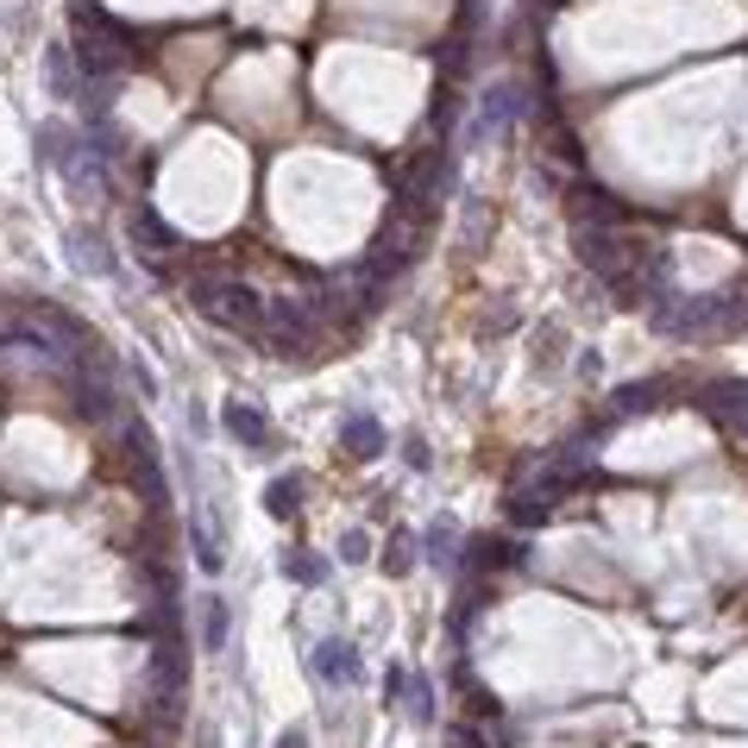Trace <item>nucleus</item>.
I'll use <instances>...</instances> for the list:
<instances>
[{"mask_svg": "<svg viewBox=\"0 0 748 748\" xmlns=\"http://www.w3.org/2000/svg\"><path fill=\"white\" fill-rule=\"evenodd\" d=\"M189 302H196L201 322L226 327V334H265V322H271V302L258 296L246 277H226V271H196L189 277Z\"/></svg>", "mask_w": 748, "mask_h": 748, "instance_id": "1", "label": "nucleus"}, {"mask_svg": "<svg viewBox=\"0 0 748 748\" xmlns=\"http://www.w3.org/2000/svg\"><path fill=\"white\" fill-rule=\"evenodd\" d=\"M75 20V57H82V70L89 75H120L132 63V32H126L114 13H101L89 0H75L70 7Z\"/></svg>", "mask_w": 748, "mask_h": 748, "instance_id": "2", "label": "nucleus"}, {"mask_svg": "<svg viewBox=\"0 0 748 748\" xmlns=\"http://www.w3.org/2000/svg\"><path fill=\"white\" fill-rule=\"evenodd\" d=\"M70 390H75V409H82L89 422H114V416H120V359L101 347V340H89L70 365Z\"/></svg>", "mask_w": 748, "mask_h": 748, "instance_id": "3", "label": "nucleus"}, {"mask_svg": "<svg viewBox=\"0 0 748 748\" xmlns=\"http://www.w3.org/2000/svg\"><path fill=\"white\" fill-rule=\"evenodd\" d=\"M265 340H271L283 359H308V347L322 340V308H315V296H271Z\"/></svg>", "mask_w": 748, "mask_h": 748, "instance_id": "4", "label": "nucleus"}, {"mask_svg": "<svg viewBox=\"0 0 748 748\" xmlns=\"http://www.w3.org/2000/svg\"><path fill=\"white\" fill-rule=\"evenodd\" d=\"M573 246H578V265L585 271H598V277H617L635 265V252L642 246H629L617 226H573Z\"/></svg>", "mask_w": 748, "mask_h": 748, "instance_id": "5", "label": "nucleus"}, {"mask_svg": "<svg viewBox=\"0 0 748 748\" xmlns=\"http://www.w3.org/2000/svg\"><path fill=\"white\" fill-rule=\"evenodd\" d=\"M566 221L573 226H623V201L610 196L604 183L578 176L573 189H566Z\"/></svg>", "mask_w": 748, "mask_h": 748, "instance_id": "6", "label": "nucleus"}, {"mask_svg": "<svg viewBox=\"0 0 748 748\" xmlns=\"http://www.w3.org/2000/svg\"><path fill=\"white\" fill-rule=\"evenodd\" d=\"M674 390H679L674 377H635V384H623V390L610 397V422H629V416H654V409L674 397Z\"/></svg>", "mask_w": 748, "mask_h": 748, "instance_id": "7", "label": "nucleus"}, {"mask_svg": "<svg viewBox=\"0 0 748 748\" xmlns=\"http://www.w3.org/2000/svg\"><path fill=\"white\" fill-rule=\"evenodd\" d=\"M553 510H560V484L541 472L535 491H516V498H510V523H516V528H541V523H553Z\"/></svg>", "mask_w": 748, "mask_h": 748, "instance_id": "8", "label": "nucleus"}, {"mask_svg": "<svg viewBox=\"0 0 748 748\" xmlns=\"http://www.w3.org/2000/svg\"><path fill=\"white\" fill-rule=\"evenodd\" d=\"M516 114H523V89H516V82L491 89V95H484V114H478V126H472V145H478V139H491V132H503Z\"/></svg>", "mask_w": 748, "mask_h": 748, "instance_id": "9", "label": "nucleus"}, {"mask_svg": "<svg viewBox=\"0 0 748 748\" xmlns=\"http://www.w3.org/2000/svg\"><path fill=\"white\" fill-rule=\"evenodd\" d=\"M315 674H322L327 686H352V679L365 674V667H359V648L334 635V642H322V648H315Z\"/></svg>", "mask_w": 748, "mask_h": 748, "instance_id": "10", "label": "nucleus"}, {"mask_svg": "<svg viewBox=\"0 0 748 748\" xmlns=\"http://www.w3.org/2000/svg\"><path fill=\"white\" fill-rule=\"evenodd\" d=\"M221 428L239 441V447H265V441H271V422H265V409H258V402H226Z\"/></svg>", "mask_w": 748, "mask_h": 748, "instance_id": "11", "label": "nucleus"}, {"mask_svg": "<svg viewBox=\"0 0 748 748\" xmlns=\"http://www.w3.org/2000/svg\"><path fill=\"white\" fill-rule=\"evenodd\" d=\"M340 441H347L352 459H377L384 453V428H377V416H365V409H352L347 428H340Z\"/></svg>", "mask_w": 748, "mask_h": 748, "instance_id": "12", "label": "nucleus"}, {"mask_svg": "<svg viewBox=\"0 0 748 748\" xmlns=\"http://www.w3.org/2000/svg\"><path fill=\"white\" fill-rule=\"evenodd\" d=\"M528 548L523 541H498V535H478L472 541V566L478 573H503V566H523Z\"/></svg>", "mask_w": 748, "mask_h": 748, "instance_id": "13", "label": "nucleus"}, {"mask_svg": "<svg viewBox=\"0 0 748 748\" xmlns=\"http://www.w3.org/2000/svg\"><path fill=\"white\" fill-rule=\"evenodd\" d=\"M70 252H75V271H89V277H114V271H120V265H114V252L101 246L89 226H75V233H70Z\"/></svg>", "mask_w": 748, "mask_h": 748, "instance_id": "14", "label": "nucleus"}, {"mask_svg": "<svg viewBox=\"0 0 748 748\" xmlns=\"http://www.w3.org/2000/svg\"><path fill=\"white\" fill-rule=\"evenodd\" d=\"M132 239H139V246H151V252H176V233L171 226H164V214H157V208H132Z\"/></svg>", "mask_w": 748, "mask_h": 748, "instance_id": "15", "label": "nucleus"}, {"mask_svg": "<svg viewBox=\"0 0 748 748\" xmlns=\"http://www.w3.org/2000/svg\"><path fill=\"white\" fill-rule=\"evenodd\" d=\"M226 635H233V610H226V598H201V648L221 654Z\"/></svg>", "mask_w": 748, "mask_h": 748, "instance_id": "16", "label": "nucleus"}, {"mask_svg": "<svg viewBox=\"0 0 748 748\" xmlns=\"http://www.w3.org/2000/svg\"><path fill=\"white\" fill-rule=\"evenodd\" d=\"M45 89H50V101H75V63L63 45L45 50Z\"/></svg>", "mask_w": 748, "mask_h": 748, "instance_id": "17", "label": "nucleus"}, {"mask_svg": "<svg viewBox=\"0 0 748 748\" xmlns=\"http://www.w3.org/2000/svg\"><path fill=\"white\" fill-rule=\"evenodd\" d=\"M75 151H82V139H75L70 126H57V120H50L45 132H38V157H45L50 171H63V164L75 157Z\"/></svg>", "mask_w": 748, "mask_h": 748, "instance_id": "18", "label": "nucleus"}, {"mask_svg": "<svg viewBox=\"0 0 748 748\" xmlns=\"http://www.w3.org/2000/svg\"><path fill=\"white\" fill-rule=\"evenodd\" d=\"M189 548H196V566H201V573H221V566H226L221 535H214V523H208V516H196V523H189Z\"/></svg>", "mask_w": 748, "mask_h": 748, "instance_id": "19", "label": "nucleus"}, {"mask_svg": "<svg viewBox=\"0 0 748 748\" xmlns=\"http://www.w3.org/2000/svg\"><path fill=\"white\" fill-rule=\"evenodd\" d=\"M377 566H384L390 578H409V573H416V541H409V535L397 528V535L384 541V553H377Z\"/></svg>", "mask_w": 748, "mask_h": 748, "instance_id": "20", "label": "nucleus"}, {"mask_svg": "<svg viewBox=\"0 0 748 748\" xmlns=\"http://www.w3.org/2000/svg\"><path fill=\"white\" fill-rule=\"evenodd\" d=\"M283 578L315 592V585H327V560H322V553H302V548H296L290 560H283Z\"/></svg>", "mask_w": 748, "mask_h": 748, "instance_id": "21", "label": "nucleus"}, {"mask_svg": "<svg viewBox=\"0 0 748 748\" xmlns=\"http://www.w3.org/2000/svg\"><path fill=\"white\" fill-rule=\"evenodd\" d=\"M453 541H459V528H453L447 516H434V523H428V535H422V548H428V560H434V566H453Z\"/></svg>", "mask_w": 748, "mask_h": 748, "instance_id": "22", "label": "nucleus"}, {"mask_svg": "<svg viewBox=\"0 0 748 748\" xmlns=\"http://www.w3.org/2000/svg\"><path fill=\"white\" fill-rule=\"evenodd\" d=\"M296 503H302V484H296V478H271V491H265V510H271L277 523H283V516H296Z\"/></svg>", "mask_w": 748, "mask_h": 748, "instance_id": "23", "label": "nucleus"}, {"mask_svg": "<svg viewBox=\"0 0 748 748\" xmlns=\"http://www.w3.org/2000/svg\"><path fill=\"white\" fill-rule=\"evenodd\" d=\"M409 717L416 724H434V686L422 674H409Z\"/></svg>", "mask_w": 748, "mask_h": 748, "instance_id": "24", "label": "nucleus"}, {"mask_svg": "<svg viewBox=\"0 0 748 748\" xmlns=\"http://www.w3.org/2000/svg\"><path fill=\"white\" fill-rule=\"evenodd\" d=\"M340 560H347V566L372 560V535H365V528H347V541H340Z\"/></svg>", "mask_w": 748, "mask_h": 748, "instance_id": "25", "label": "nucleus"}, {"mask_svg": "<svg viewBox=\"0 0 748 748\" xmlns=\"http://www.w3.org/2000/svg\"><path fill=\"white\" fill-rule=\"evenodd\" d=\"M402 459H409V472H428V459H434V453H428L422 434H409V441H402Z\"/></svg>", "mask_w": 748, "mask_h": 748, "instance_id": "26", "label": "nucleus"}, {"mask_svg": "<svg viewBox=\"0 0 748 748\" xmlns=\"http://www.w3.org/2000/svg\"><path fill=\"white\" fill-rule=\"evenodd\" d=\"M384 692H390V704H409V674L390 667V674H384Z\"/></svg>", "mask_w": 748, "mask_h": 748, "instance_id": "27", "label": "nucleus"}, {"mask_svg": "<svg viewBox=\"0 0 748 748\" xmlns=\"http://www.w3.org/2000/svg\"><path fill=\"white\" fill-rule=\"evenodd\" d=\"M447 743H453V748H484V736H478L472 724H453V729H447Z\"/></svg>", "mask_w": 748, "mask_h": 748, "instance_id": "28", "label": "nucleus"}, {"mask_svg": "<svg viewBox=\"0 0 748 748\" xmlns=\"http://www.w3.org/2000/svg\"><path fill=\"white\" fill-rule=\"evenodd\" d=\"M132 384H139V397H157V372H151V365H132Z\"/></svg>", "mask_w": 748, "mask_h": 748, "instance_id": "29", "label": "nucleus"}, {"mask_svg": "<svg viewBox=\"0 0 748 748\" xmlns=\"http://www.w3.org/2000/svg\"><path fill=\"white\" fill-rule=\"evenodd\" d=\"M277 748H308V729H302V724H290L283 736H277Z\"/></svg>", "mask_w": 748, "mask_h": 748, "instance_id": "30", "label": "nucleus"}]
</instances>
